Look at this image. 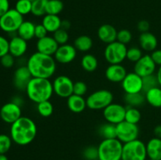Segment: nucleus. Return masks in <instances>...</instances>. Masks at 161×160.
<instances>
[{
	"label": "nucleus",
	"instance_id": "1",
	"mask_svg": "<svg viewBox=\"0 0 161 160\" xmlns=\"http://www.w3.org/2000/svg\"><path fill=\"white\" fill-rule=\"evenodd\" d=\"M26 66L34 78L50 79L57 70V62L53 56H49L37 51L29 56Z\"/></svg>",
	"mask_w": 161,
	"mask_h": 160
},
{
	"label": "nucleus",
	"instance_id": "41",
	"mask_svg": "<svg viewBox=\"0 0 161 160\" xmlns=\"http://www.w3.org/2000/svg\"><path fill=\"white\" fill-rule=\"evenodd\" d=\"M132 40V34L129 30L121 29L117 32L116 41L127 45Z\"/></svg>",
	"mask_w": 161,
	"mask_h": 160
},
{
	"label": "nucleus",
	"instance_id": "36",
	"mask_svg": "<svg viewBox=\"0 0 161 160\" xmlns=\"http://www.w3.org/2000/svg\"><path fill=\"white\" fill-rule=\"evenodd\" d=\"M31 5L32 2L28 0H17L14 9L22 16H25L31 13Z\"/></svg>",
	"mask_w": 161,
	"mask_h": 160
},
{
	"label": "nucleus",
	"instance_id": "25",
	"mask_svg": "<svg viewBox=\"0 0 161 160\" xmlns=\"http://www.w3.org/2000/svg\"><path fill=\"white\" fill-rule=\"evenodd\" d=\"M35 28H36V24L30 20H24L17 30V35L28 42L35 38Z\"/></svg>",
	"mask_w": 161,
	"mask_h": 160
},
{
	"label": "nucleus",
	"instance_id": "29",
	"mask_svg": "<svg viewBox=\"0 0 161 160\" xmlns=\"http://www.w3.org/2000/svg\"><path fill=\"white\" fill-rule=\"evenodd\" d=\"M98 133L103 139H114L116 138V125L105 122L100 125L98 129Z\"/></svg>",
	"mask_w": 161,
	"mask_h": 160
},
{
	"label": "nucleus",
	"instance_id": "10",
	"mask_svg": "<svg viewBox=\"0 0 161 160\" xmlns=\"http://www.w3.org/2000/svg\"><path fill=\"white\" fill-rule=\"evenodd\" d=\"M53 93L61 98H68L73 94L74 83L67 75H59L53 81Z\"/></svg>",
	"mask_w": 161,
	"mask_h": 160
},
{
	"label": "nucleus",
	"instance_id": "12",
	"mask_svg": "<svg viewBox=\"0 0 161 160\" xmlns=\"http://www.w3.org/2000/svg\"><path fill=\"white\" fill-rule=\"evenodd\" d=\"M121 86L125 93H142V78L135 72H127L121 83Z\"/></svg>",
	"mask_w": 161,
	"mask_h": 160
},
{
	"label": "nucleus",
	"instance_id": "43",
	"mask_svg": "<svg viewBox=\"0 0 161 160\" xmlns=\"http://www.w3.org/2000/svg\"><path fill=\"white\" fill-rule=\"evenodd\" d=\"M0 64L5 68H10L15 64V57L9 53H7L0 58Z\"/></svg>",
	"mask_w": 161,
	"mask_h": 160
},
{
	"label": "nucleus",
	"instance_id": "55",
	"mask_svg": "<svg viewBox=\"0 0 161 160\" xmlns=\"http://www.w3.org/2000/svg\"><path fill=\"white\" fill-rule=\"evenodd\" d=\"M149 160H154V159H150V158H149Z\"/></svg>",
	"mask_w": 161,
	"mask_h": 160
},
{
	"label": "nucleus",
	"instance_id": "38",
	"mask_svg": "<svg viewBox=\"0 0 161 160\" xmlns=\"http://www.w3.org/2000/svg\"><path fill=\"white\" fill-rule=\"evenodd\" d=\"M53 37L55 39V41L58 42V45H61L68 43L69 39V35L68 31L61 28L58 31H55L54 33H53Z\"/></svg>",
	"mask_w": 161,
	"mask_h": 160
},
{
	"label": "nucleus",
	"instance_id": "13",
	"mask_svg": "<svg viewBox=\"0 0 161 160\" xmlns=\"http://www.w3.org/2000/svg\"><path fill=\"white\" fill-rule=\"evenodd\" d=\"M21 116V107L12 101L5 104L0 108V118L7 124L11 125Z\"/></svg>",
	"mask_w": 161,
	"mask_h": 160
},
{
	"label": "nucleus",
	"instance_id": "4",
	"mask_svg": "<svg viewBox=\"0 0 161 160\" xmlns=\"http://www.w3.org/2000/svg\"><path fill=\"white\" fill-rule=\"evenodd\" d=\"M123 144L117 138L103 139L98 145V159L121 160Z\"/></svg>",
	"mask_w": 161,
	"mask_h": 160
},
{
	"label": "nucleus",
	"instance_id": "44",
	"mask_svg": "<svg viewBox=\"0 0 161 160\" xmlns=\"http://www.w3.org/2000/svg\"><path fill=\"white\" fill-rule=\"evenodd\" d=\"M9 41L4 36L0 35V58L9 53Z\"/></svg>",
	"mask_w": 161,
	"mask_h": 160
},
{
	"label": "nucleus",
	"instance_id": "22",
	"mask_svg": "<svg viewBox=\"0 0 161 160\" xmlns=\"http://www.w3.org/2000/svg\"><path fill=\"white\" fill-rule=\"evenodd\" d=\"M67 106L73 113H81L86 108V100L82 96L72 94L67 98Z\"/></svg>",
	"mask_w": 161,
	"mask_h": 160
},
{
	"label": "nucleus",
	"instance_id": "51",
	"mask_svg": "<svg viewBox=\"0 0 161 160\" xmlns=\"http://www.w3.org/2000/svg\"><path fill=\"white\" fill-rule=\"evenodd\" d=\"M70 27H71V24L69 20H62V22H61V28L68 31V30L70 28Z\"/></svg>",
	"mask_w": 161,
	"mask_h": 160
},
{
	"label": "nucleus",
	"instance_id": "15",
	"mask_svg": "<svg viewBox=\"0 0 161 160\" xmlns=\"http://www.w3.org/2000/svg\"><path fill=\"white\" fill-rule=\"evenodd\" d=\"M77 55V50L73 45L64 44L59 45L56 53L53 55L56 62L62 64H67L72 62L75 59Z\"/></svg>",
	"mask_w": 161,
	"mask_h": 160
},
{
	"label": "nucleus",
	"instance_id": "46",
	"mask_svg": "<svg viewBox=\"0 0 161 160\" xmlns=\"http://www.w3.org/2000/svg\"><path fill=\"white\" fill-rule=\"evenodd\" d=\"M151 57L153 60L154 63L157 64V66H161V50H155L151 53Z\"/></svg>",
	"mask_w": 161,
	"mask_h": 160
},
{
	"label": "nucleus",
	"instance_id": "40",
	"mask_svg": "<svg viewBox=\"0 0 161 160\" xmlns=\"http://www.w3.org/2000/svg\"><path fill=\"white\" fill-rule=\"evenodd\" d=\"M98 147L96 146H87L83 151V157L86 160L98 159Z\"/></svg>",
	"mask_w": 161,
	"mask_h": 160
},
{
	"label": "nucleus",
	"instance_id": "35",
	"mask_svg": "<svg viewBox=\"0 0 161 160\" xmlns=\"http://www.w3.org/2000/svg\"><path fill=\"white\" fill-rule=\"evenodd\" d=\"M157 86H160V85H159L157 75L153 74V75H147L142 78V93H144L149 89L157 87Z\"/></svg>",
	"mask_w": 161,
	"mask_h": 160
},
{
	"label": "nucleus",
	"instance_id": "2",
	"mask_svg": "<svg viewBox=\"0 0 161 160\" xmlns=\"http://www.w3.org/2000/svg\"><path fill=\"white\" fill-rule=\"evenodd\" d=\"M37 135V125L31 119L21 116L11 124L10 137L13 142L20 146L31 144Z\"/></svg>",
	"mask_w": 161,
	"mask_h": 160
},
{
	"label": "nucleus",
	"instance_id": "11",
	"mask_svg": "<svg viewBox=\"0 0 161 160\" xmlns=\"http://www.w3.org/2000/svg\"><path fill=\"white\" fill-rule=\"evenodd\" d=\"M125 114L126 107L113 102L103 110V117L105 121L114 125L125 120Z\"/></svg>",
	"mask_w": 161,
	"mask_h": 160
},
{
	"label": "nucleus",
	"instance_id": "37",
	"mask_svg": "<svg viewBox=\"0 0 161 160\" xmlns=\"http://www.w3.org/2000/svg\"><path fill=\"white\" fill-rule=\"evenodd\" d=\"M142 56V50L139 47L132 46L127 49V59L130 62L136 63Z\"/></svg>",
	"mask_w": 161,
	"mask_h": 160
},
{
	"label": "nucleus",
	"instance_id": "20",
	"mask_svg": "<svg viewBox=\"0 0 161 160\" xmlns=\"http://www.w3.org/2000/svg\"><path fill=\"white\" fill-rule=\"evenodd\" d=\"M118 31L115 27L109 24H105L99 27L97 30V37L105 44H109L116 41Z\"/></svg>",
	"mask_w": 161,
	"mask_h": 160
},
{
	"label": "nucleus",
	"instance_id": "30",
	"mask_svg": "<svg viewBox=\"0 0 161 160\" xmlns=\"http://www.w3.org/2000/svg\"><path fill=\"white\" fill-rule=\"evenodd\" d=\"M81 66L86 72H93L98 67V61L95 56L91 53H87L82 57Z\"/></svg>",
	"mask_w": 161,
	"mask_h": 160
},
{
	"label": "nucleus",
	"instance_id": "54",
	"mask_svg": "<svg viewBox=\"0 0 161 160\" xmlns=\"http://www.w3.org/2000/svg\"><path fill=\"white\" fill-rule=\"evenodd\" d=\"M28 1H31V2H33V1H34V0H28Z\"/></svg>",
	"mask_w": 161,
	"mask_h": 160
},
{
	"label": "nucleus",
	"instance_id": "42",
	"mask_svg": "<svg viewBox=\"0 0 161 160\" xmlns=\"http://www.w3.org/2000/svg\"><path fill=\"white\" fill-rule=\"evenodd\" d=\"M87 85L83 81H77L74 83L73 86V94L79 96H83L87 92Z\"/></svg>",
	"mask_w": 161,
	"mask_h": 160
},
{
	"label": "nucleus",
	"instance_id": "7",
	"mask_svg": "<svg viewBox=\"0 0 161 160\" xmlns=\"http://www.w3.org/2000/svg\"><path fill=\"white\" fill-rule=\"evenodd\" d=\"M127 47L118 41L107 44L104 51V56L109 64H122L127 59Z\"/></svg>",
	"mask_w": 161,
	"mask_h": 160
},
{
	"label": "nucleus",
	"instance_id": "5",
	"mask_svg": "<svg viewBox=\"0 0 161 160\" xmlns=\"http://www.w3.org/2000/svg\"><path fill=\"white\" fill-rule=\"evenodd\" d=\"M146 145L141 140L137 139L123 145L121 160H146Z\"/></svg>",
	"mask_w": 161,
	"mask_h": 160
},
{
	"label": "nucleus",
	"instance_id": "48",
	"mask_svg": "<svg viewBox=\"0 0 161 160\" xmlns=\"http://www.w3.org/2000/svg\"><path fill=\"white\" fill-rule=\"evenodd\" d=\"M150 28V24L147 20H142L138 23V29L141 31V33L147 32Z\"/></svg>",
	"mask_w": 161,
	"mask_h": 160
},
{
	"label": "nucleus",
	"instance_id": "39",
	"mask_svg": "<svg viewBox=\"0 0 161 160\" xmlns=\"http://www.w3.org/2000/svg\"><path fill=\"white\" fill-rule=\"evenodd\" d=\"M12 139L10 136L2 133L0 134V154H5L8 152L12 146Z\"/></svg>",
	"mask_w": 161,
	"mask_h": 160
},
{
	"label": "nucleus",
	"instance_id": "6",
	"mask_svg": "<svg viewBox=\"0 0 161 160\" xmlns=\"http://www.w3.org/2000/svg\"><path fill=\"white\" fill-rule=\"evenodd\" d=\"M86 107L91 110H104L113 103V94L108 89H99L90 94L86 99Z\"/></svg>",
	"mask_w": 161,
	"mask_h": 160
},
{
	"label": "nucleus",
	"instance_id": "56",
	"mask_svg": "<svg viewBox=\"0 0 161 160\" xmlns=\"http://www.w3.org/2000/svg\"><path fill=\"white\" fill-rule=\"evenodd\" d=\"M95 160H100V159H95Z\"/></svg>",
	"mask_w": 161,
	"mask_h": 160
},
{
	"label": "nucleus",
	"instance_id": "19",
	"mask_svg": "<svg viewBox=\"0 0 161 160\" xmlns=\"http://www.w3.org/2000/svg\"><path fill=\"white\" fill-rule=\"evenodd\" d=\"M28 50V42L26 40L16 35L9 40V53L15 58H20L26 53Z\"/></svg>",
	"mask_w": 161,
	"mask_h": 160
},
{
	"label": "nucleus",
	"instance_id": "47",
	"mask_svg": "<svg viewBox=\"0 0 161 160\" xmlns=\"http://www.w3.org/2000/svg\"><path fill=\"white\" fill-rule=\"evenodd\" d=\"M9 0H0V17L9 10Z\"/></svg>",
	"mask_w": 161,
	"mask_h": 160
},
{
	"label": "nucleus",
	"instance_id": "3",
	"mask_svg": "<svg viewBox=\"0 0 161 160\" xmlns=\"http://www.w3.org/2000/svg\"><path fill=\"white\" fill-rule=\"evenodd\" d=\"M25 92L28 99L36 104L50 100L53 93V83L48 78L32 77L27 86Z\"/></svg>",
	"mask_w": 161,
	"mask_h": 160
},
{
	"label": "nucleus",
	"instance_id": "26",
	"mask_svg": "<svg viewBox=\"0 0 161 160\" xmlns=\"http://www.w3.org/2000/svg\"><path fill=\"white\" fill-rule=\"evenodd\" d=\"M146 100L149 104L153 108H161V87L153 88L147 92L145 93Z\"/></svg>",
	"mask_w": 161,
	"mask_h": 160
},
{
	"label": "nucleus",
	"instance_id": "24",
	"mask_svg": "<svg viewBox=\"0 0 161 160\" xmlns=\"http://www.w3.org/2000/svg\"><path fill=\"white\" fill-rule=\"evenodd\" d=\"M61 19L58 15L46 14L43 16L42 24L45 27L48 33H54L61 28Z\"/></svg>",
	"mask_w": 161,
	"mask_h": 160
},
{
	"label": "nucleus",
	"instance_id": "31",
	"mask_svg": "<svg viewBox=\"0 0 161 160\" xmlns=\"http://www.w3.org/2000/svg\"><path fill=\"white\" fill-rule=\"evenodd\" d=\"M64 9V4L61 0H48L46 5V14L58 15Z\"/></svg>",
	"mask_w": 161,
	"mask_h": 160
},
{
	"label": "nucleus",
	"instance_id": "49",
	"mask_svg": "<svg viewBox=\"0 0 161 160\" xmlns=\"http://www.w3.org/2000/svg\"><path fill=\"white\" fill-rule=\"evenodd\" d=\"M11 101L14 102V104H17L20 107L23 106L24 103H25L23 97H21L20 96H15V97H13V100Z\"/></svg>",
	"mask_w": 161,
	"mask_h": 160
},
{
	"label": "nucleus",
	"instance_id": "45",
	"mask_svg": "<svg viewBox=\"0 0 161 160\" xmlns=\"http://www.w3.org/2000/svg\"><path fill=\"white\" fill-rule=\"evenodd\" d=\"M47 34H48V31H47L45 27L42 24L36 25V28H35V38H36L38 39H40L42 38H44L45 36H47Z\"/></svg>",
	"mask_w": 161,
	"mask_h": 160
},
{
	"label": "nucleus",
	"instance_id": "50",
	"mask_svg": "<svg viewBox=\"0 0 161 160\" xmlns=\"http://www.w3.org/2000/svg\"><path fill=\"white\" fill-rule=\"evenodd\" d=\"M153 133L156 137L161 139V125H157V126L154 128Z\"/></svg>",
	"mask_w": 161,
	"mask_h": 160
},
{
	"label": "nucleus",
	"instance_id": "33",
	"mask_svg": "<svg viewBox=\"0 0 161 160\" xmlns=\"http://www.w3.org/2000/svg\"><path fill=\"white\" fill-rule=\"evenodd\" d=\"M36 109L38 113L42 117L47 118L50 117L53 112V105L50 100H45V101L40 102V103L36 104Z\"/></svg>",
	"mask_w": 161,
	"mask_h": 160
},
{
	"label": "nucleus",
	"instance_id": "21",
	"mask_svg": "<svg viewBox=\"0 0 161 160\" xmlns=\"http://www.w3.org/2000/svg\"><path fill=\"white\" fill-rule=\"evenodd\" d=\"M139 45L142 50L147 52H153L157 50L158 45V41L155 35L147 31L141 33L139 36Z\"/></svg>",
	"mask_w": 161,
	"mask_h": 160
},
{
	"label": "nucleus",
	"instance_id": "8",
	"mask_svg": "<svg viewBox=\"0 0 161 160\" xmlns=\"http://www.w3.org/2000/svg\"><path fill=\"white\" fill-rule=\"evenodd\" d=\"M24 20V16L15 9H10L0 17V28L9 34L17 32Z\"/></svg>",
	"mask_w": 161,
	"mask_h": 160
},
{
	"label": "nucleus",
	"instance_id": "9",
	"mask_svg": "<svg viewBox=\"0 0 161 160\" xmlns=\"http://www.w3.org/2000/svg\"><path fill=\"white\" fill-rule=\"evenodd\" d=\"M139 131L138 124L130 123L124 120L116 125V138L123 144H126L138 139Z\"/></svg>",
	"mask_w": 161,
	"mask_h": 160
},
{
	"label": "nucleus",
	"instance_id": "53",
	"mask_svg": "<svg viewBox=\"0 0 161 160\" xmlns=\"http://www.w3.org/2000/svg\"><path fill=\"white\" fill-rule=\"evenodd\" d=\"M0 160H9L5 154H0Z\"/></svg>",
	"mask_w": 161,
	"mask_h": 160
},
{
	"label": "nucleus",
	"instance_id": "23",
	"mask_svg": "<svg viewBox=\"0 0 161 160\" xmlns=\"http://www.w3.org/2000/svg\"><path fill=\"white\" fill-rule=\"evenodd\" d=\"M146 145L147 156L150 159L161 160V139L154 136Z\"/></svg>",
	"mask_w": 161,
	"mask_h": 160
},
{
	"label": "nucleus",
	"instance_id": "32",
	"mask_svg": "<svg viewBox=\"0 0 161 160\" xmlns=\"http://www.w3.org/2000/svg\"><path fill=\"white\" fill-rule=\"evenodd\" d=\"M142 118L141 112L138 108L134 107H126L125 121L133 124H138L140 122Z\"/></svg>",
	"mask_w": 161,
	"mask_h": 160
},
{
	"label": "nucleus",
	"instance_id": "27",
	"mask_svg": "<svg viewBox=\"0 0 161 160\" xmlns=\"http://www.w3.org/2000/svg\"><path fill=\"white\" fill-rule=\"evenodd\" d=\"M93 44L94 42H93L92 39L90 36L83 35L78 36L74 40L73 45L76 49L77 51L86 53L92 49Z\"/></svg>",
	"mask_w": 161,
	"mask_h": 160
},
{
	"label": "nucleus",
	"instance_id": "14",
	"mask_svg": "<svg viewBox=\"0 0 161 160\" xmlns=\"http://www.w3.org/2000/svg\"><path fill=\"white\" fill-rule=\"evenodd\" d=\"M156 68H157V64L154 63L150 55L146 54L143 55L136 63H135L134 72L143 78L147 75L154 74Z\"/></svg>",
	"mask_w": 161,
	"mask_h": 160
},
{
	"label": "nucleus",
	"instance_id": "28",
	"mask_svg": "<svg viewBox=\"0 0 161 160\" xmlns=\"http://www.w3.org/2000/svg\"><path fill=\"white\" fill-rule=\"evenodd\" d=\"M145 94L142 93H125L124 96V102L128 107L138 108L142 106L146 102Z\"/></svg>",
	"mask_w": 161,
	"mask_h": 160
},
{
	"label": "nucleus",
	"instance_id": "52",
	"mask_svg": "<svg viewBox=\"0 0 161 160\" xmlns=\"http://www.w3.org/2000/svg\"><path fill=\"white\" fill-rule=\"evenodd\" d=\"M156 75H157V79H158L159 85H160V86L161 87V66L158 68V70H157V72Z\"/></svg>",
	"mask_w": 161,
	"mask_h": 160
},
{
	"label": "nucleus",
	"instance_id": "18",
	"mask_svg": "<svg viewBox=\"0 0 161 160\" xmlns=\"http://www.w3.org/2000/svg\"><path fill=\"white\" fill-rule=\"evenodd\" d=\"M105 77L112 83H122L127 75V72L122 64H109L105 70Z\"/></svg>",
	"mask_w": 161,
	"mask_h": 160
},
{
	"label": "nucleus",
	"instance_id": "16",
	"mask_svg": "<svg viewBox=\"0 0 161 160\" xmlns=\"http://www.w3.org/2000/svg\"><path fill=\"white\" fill-rule=\"evenodd\" d=\"M32 78L29 69L26 65H21L17 67L14 74V86L19 90H25L28 83Z\"/></svg>",
	"mask_w": 161,
	"mask_h": 160
},
{
	"label": "nucleus",
	"instance_id": "34",
	"mask_svg": "<svg viewBox=\"0 0 161 160\" xmlns=\"http://www.w3.org/2000/svg\"><path fill=\"white\" fill-rule=\"evenodd\" d=\"M48 0H34L31 5V13L36 17L46 15V5Z\"/></svg>",
	"mask_w": 161,
	"mask_h": 160
},
{
	"label": "nucleus",
	"instance_id": "17",
	"mask_svg": "<svg viewBox=\"0 0 161 160\" xmlns=\"http://www.w3.org/2000/svg\"><path fill=\"white\" fill-rule=\"evenodd\" d=\"M58 47H59V45L53 39V36L47 35L44 38L38 39L37 42H36L37 52L49 55V56H53Z\"/></svg>",
	"mask_w": 161,
	"mask_h": 160
}]
</instances>
